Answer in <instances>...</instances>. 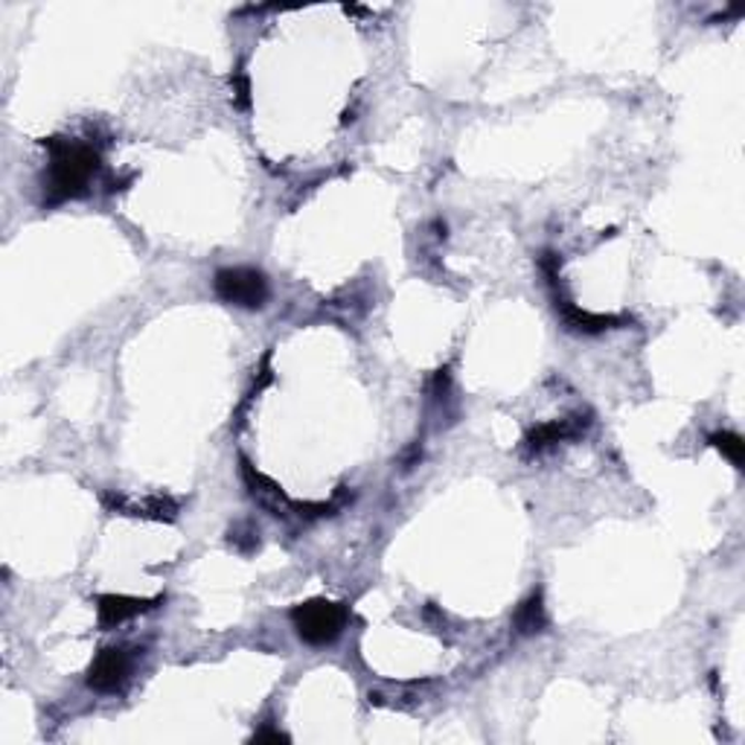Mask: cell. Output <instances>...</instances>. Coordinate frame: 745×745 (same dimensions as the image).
I'll return each mask as SVG.
<instances>
[{"mask_svg":"<svg viewBox=\"0 0 745 745\" xmlns=\"http://www.w3.org/2000/svg\"><path fill=\"white\" fill-rule=\"evenodd\" d=\"M512 626H516V633L519 635L544 633V626H548V612H544L542 592H533L530 597L521 600L519 608H516V615H512Z\"/></svg>","mask_w":745,"mask_h":745,"instance_id":"9","label":"cell"},{"mask_svg":"<svg viewBox=\"0 0 745 745\" xmlns=\"http://www.w3.org/2000/svg\"><path fill=\"white\" fill-rule=\"evenodd\" d=\"M152 603H158V600L126 597V594H102V597L97 600L99 626H102V629H114V626L126 624V620H131V617L149 612Z\"/></svg>","mask_w":745,"mask_h":745,"instance_id":"8","label":"cell"},{"mask_svg":"<svg viewBox=\"0 0 745 745\" xmlns=\"http://www.w3.org/2000/svg\"><path fill=\"white\" fill-rule=\"evenodd\" d=\"M131 658L122 647H106L88 670V688L97 693H117L129 681Z\"/></svg>","mask_w":745,"mask_h":745,"instance_id":"5","label":"cell"},{"mask_svg":"<svg viewBox=\"0 0 745 745\" xmlns=\"http://www.w3.org/2000/svg\"><path fill=\"white\" fill-rule=\"evenodd\" d=\"M253 743H289V734L280 728H260L253 734Z\"/></svg>","mask_w":745,"mask_h":745,"instance_id":"11","label":"cell"},{"mask_svg":"<svg viewBox=\"0 0 745 745\" xmlns=\"http://www.w3.org/2000/svg\"><path fill=\"white\" fill-rule=\"evenodd\" d=\"M50 152V166L44 175V204L56 207L71 198L88 193V184L99 172V152L90 143L82 140H62L50 138L44 140Z\"/></svg>","mask_w":745,"mask_h":745,"instance_id":"1","label":"cell"},{"mask_svg":"<svg viewBox=\"0 0 745 745\" xmlns=\"http://www.w3.org/2000/svg\"><path fill=\"white\" fill-rule=\"evenodd\" d=\"M349 620V612L333 600H306L292 608V624L309 647L333 644Z\"/></svg>","mask_w":745,"mask_h":745,"instance_id":"2","label":"cell"},{"mask_svg":"<svg viewBox=\"0 0 745 745\" xmlns=\"http://www.w3.org/2000/svg\"><path fill=\"white\" fill-rule=\"evenodd\" d=\"M592 425V417L589 413H574V417H562V420L544 422L539 429H533L525 438L527 452H544V449L557 446V443H568V440L583 438L585 431Z\"/></svg>","mask_w":745,"mask_h":745,"instance_id":"7","label":"cell"},{"mask_svg":"<svg viewBox=\"0 0 745 745\" xmlns=\"http://www.w3.org/2000/svg\"><path fill=\"white\" fill-rule=\"evenodd\" d=\"M102 504L108 510L122 512V516H138V519H154V521H172L179 516V504L166 498V495H147V498H138V495H102Z\"/></svg>","mask_w":745,"mask_h":745,"instance_id":"6","label":"cell"},{"mask_svg":"<svg viewBox=\"0 0 745 745\" xmlns=\"http://www.w3.org/2000/svg\"><path fill=\"white\" fill-rule=\"evenodd\" d=\"M213 289H216L219 300H225L230 306L262 309L268 303V280L257 268H219L213 277Z\"/></svg>","mask_w":745,"mask_h":745,"instance_id":"4","label":"cell"},{"mask_svg":"<svg viewBox=\"0 0 745 745\" xmlns=\"http://www.w3.org/2000/svg\"><path fill=\"white\" fill-rule=\"evenodd\" d=\"M711 446L720 449V452L731 461V466L743 469L745 446H743V438H739V434H734V431H716V434H711Z\"/></svg>","mask_w":745,"mask_h":745,"instance_id":"10","label":"cell"},{"mask_svg":"<svg viewBox=\"0 0 745 745\" xmlns=\"http://www.w3.org/2000/svg\"><path fill=\"white\" fill-rule=\"evenodd\" d=\"M539 266H542L544 277H548V283H551L553 309H557V315L562 317V324H565L568 330H574V333H583V335H597V333H606V330H615V326L633 324V317H626V315H592V312H585V309H580L576 303H571V300L562 294V289L553 283V277H559V257H557V253L544 251L542 257H539Z\"/></svg>","mask_w":745,"mask_h":745,"instance_id":"3","label":"cell"}]
</instances>
